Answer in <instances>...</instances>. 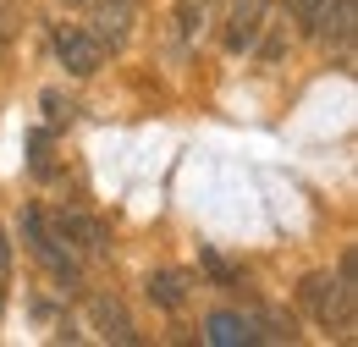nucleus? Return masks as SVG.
<instances>
[{
  "instance_id": "f257e3e1",
  "label": "nucleus",
  "mask_w": 358,
  "mask_h": 347,
  "mask_svg": "<svg viewBox=\"0 0 358 347\" xmlns=\"http://www.w3.org/2000/svg\"><path fill=\"white\" fill-rule=\"evenodd\" d=\"M298 304L309 314L320 331H353L358 325V287H353V254H342L336 264V276L331 270H314L303 276V287H298Z\"/></svg>"
},
{
  "instance_id": "f03ea898",
  "label": "nucleus",
  "mask_w": 358,
  "mask_h": 347,
  "mask_svg": "<svg viewBox=\"0 0 358 347\" xmlns=\"http://www.w3.org/2000/svg\"><path fill=\"white\" fill-rule=\"evenodd\" d=\"M22 243H28V254L45 264L50 281H61V287H78L83 281V260H78V248L50 226V215L39 210V204H28L22 210Z\"/></svg>"
},
{
  "instance_id": "7ed1b4c3",
  "label": "nucleus",
  "mask_w": 358,
  "mask_h": 347,
  "mask_svg": "<svg viewBox=\"0 0 358 347\" xmlns=\"http://www.w3.org/2000/svg\"><path fill=\"white\" fill-rule=\"evenodd\" d=\"M50 50H55V61L72 78H89V72H99V61H105V44L94 39L89 28H78V22H55L50 28Z\"/></svg>"
},
{
  "instance_id": "20e7f679",
  "label": "nucleus",
  "mask_w": 358,
  "mask_h": 347,
  "mask_svg": "<svg viewBox=\"0 0 358 347\" xmlns=\"http://www.w3.org/2000/svg\"><path fill=\"white\" fill-rule=\"evenodd\" d=\"M50 226L78 248V254H110V226L89 210H78V204H61V210H45Z\"/></svg>"
},
{
  "instance_id": "39448f33",
  "label": "nucleus",
  "mask_w": 358,
  "mask_h": 347,
  "mask_svg": "<svg viewBox=\"0 0 358 347\" xmlns=\"http://www.w3.org/2000/svg\"><path fill=\"white\" fill-rule=\"evenodd\" d=\"M265 17H270V0H237V6H231V17H226V34H221V44L231 50V55H254L259 34L270 28Z\"/></svg>"
},
{
  "instance_id": "423d86ee",
  "label": "nucleus",
  "mask_w": 358,
  "mask_h": 347,
  "mask_svg": "<svg viewBox=\"0 0 358 347\" xmlns=\"http://www.w3.org/2000/svg\"><path fill=\"white\" fill-rule=\"evenodd\" d=\"M89 320H94V331H99V342H116V347H133L138 342L133 314L122 309V298H110V292H94V298H89Z\"/></svg>"
},
{
  "instance_id": "0eeeda50",
  "label": "nucleus",
  "mask_w": 358,
  "mask_h": 347,
  "mask_svg": "<svg viewBox=\"0 0 358 347\" xmlns=\"http://www.w3.org/2000/svg\"><path fill=\"white\" fill-rule=\"evenodd\" d=\"M314 39H331L342 55H353V39H358V0H331L325 6V22Z\"/></svg>"
},
{
  "instance_id": "6e6552de",
  "label": "nucleus",
  "mask_w": 358,
  "mask_h": 347,
  "mask_svg": "<svg viewBox=\"0 0 358 347\" xmlns=\"http://www.w3.org/2000/svg\"><path fill=\"white\" fill-rule=\"evenodd\" d=\"M143 292H149V304H155V309H166V314H182L193 287H187V270H149Z\"/></svg>"
},
{
  "instance_id": "1a4fd4ad",
  "label": "nucleus",
  "mask_w": 358,
  "mask_h": 347,
  "mask_svg": "<svg viewBox=\"0 0 358 347\" xmlns=\"http://www.w3.org/2000/svg\"><path fill=\"white\" fill-rule=\"evenodd\" d=\"M133 6H138V0H105V6L94 11L89 34L99 44H122V39H127V22H133Z\"/></svg>"
},
{
  "instance_id": "9d476101",
  "label": "nucleus",
  "mask_w": 358,
  "mask_h": 347,
  "mask_svg": "<svg viewBox=\"0 0 358 347\" xmlns=\"http://www.w3.org/2000/svg\"><path fill=\"white\" fill-rule=\"evenodd\" d=\"M325 6H331V0H287L292 22H298L303 34H320V22H325Z\"/></svg>"
},
{
  "instance_id": "9b49d317",
  "label": "nucleus",
  "mask_w": 358,
  "mask_h": 347,
  "mask_svg": "<svg viewBox=\"0 0 358 347\" xmlns=\"http://www.w3.org/2000/svg\"><path fill=\"white\" fill-rule=\"evenodd\" d=\"M28 149H34V155H28L34 176H50V138H45V132H34V138H28Z\"/></svg>"
},
{
  "instance_id": "f8f14e48",
  "label": "nucleus",
  "mask_w": 358,
  "mask_h": 347,
  "mask_svg": "<svg viewBox=\"0 0 358 347\" xmlns=\"http://www.w3.org/2000/svg\"><path fill=\"white\" fill-rule=\"evenodd\" d=\"M204 270H210V276H215V281H221L226 292H231V287H237V270H231V264H226L221 254H210V248H204Z\"/></svg>"
},
{
  "instance_id": "ddd939ff",
  "label": "nucleus",
  "mask_w": 358,
  "mask_h": 347,
  "mask_svg": "<svg viewBox=\"0 0 358 347\" xmlns=\"http://www.w3.org/2000/svg\"><path fill=\"white\" fill-rule=\"evenodd\" d=\"M199 28H204V0H199V6H193V0H182V39H193Z\"/></svg>"
},
{
  "instance_id": "4468645a",
  "label": "nucleus",
  "mask_w": 358,
  "mask_h": 347,
  "mask_svg": "<svg viewBox=\"0 0 358 347\" xmlns=\"http://www.w3.org/2000/svg\"><path fill=\"white\" fill-rule=\"evenodd\" d=\"M11 281V237H6V226H0V287Z\"/></svg>"
}]
</instances>
